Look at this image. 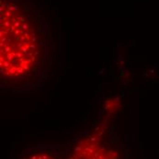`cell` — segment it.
<instances>
[{
  "label": "cell",
  "instance_id": "obj_1",
  "mask_svg": "<svg viewBox=\"0 0 159 159\" xmlns=\"http://www.w3.org/2000/svg\"><path fill=\"white\" fill-rule=\"evenodd\" d=\"M1 92L30 94L55 72V29L39 0H0Z\"/></svg>",
  "mask_w": 159,
  "mask_h": 159
},
{
  "label": "cell",
  "instance_id": "obj_2",
  "mask_svg": "<svg viewBox=\"0 0 159 159\" xmlns=\"http://www.w3.org/2000/svg\"><path fill=\"white\" fill-rule=\"evenodd\" d=\"M67 159H128L123 144L111 134L109 123L102 119L92 129L83 131Z\"/></svg>",
  "mask_w": 159,
  "mask_h": 159
},
{
  "label": "cell",
  "instance_id": "obj_3",
  "mask_svg": "<svg viewBox=\"0 0 159 159\" xmlns=\"http://www.w3.org/2000/svg\"><path fill=\"white\" fill-rule=\"evenodd\" d=\"M67 155L58 143L39 142L28 145L16 159H67Z\"/></svg>",
  "mask_w": 159,
  "mask_h": 159
}]
</instances>
